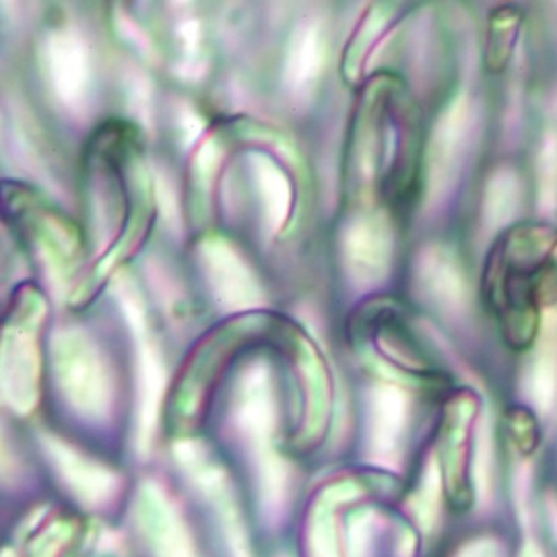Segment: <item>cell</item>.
Instances as JSON below:
<instances>
[{
  "mask_svg": "<svg viewBox=\"0 0 557 557\" xmlns=\"http://www.w3.org/2000/svg\"><path fill=\"white\" fill-rule=\"evenodd\" d=\"M52 373L65 406L87 422H103L114 406V385L103 357L87 334L59 331L52 339Z\"/></svg>",
  "mask_w": 557,
  "mask_h": 557,
  "instance_id": "obj_1",
  "label": "cell"
},
{
  "mask_svg": "<svg viewBox=\"0 0 557 557\" xmlns=\"http://www.w3.org/2000/svg\"><path fill=\"white\" fill-rule=\"evenodd\" d=\"M235 418L242 437L257 460L264 512L270 517H277L282 512L287 493V471L274 448L277 411L273 388L261 370L251 373L242 385Z\"/></svg>",
  "mask_w": 557,
  "mask_h": 557,
  "instance_id": "obj_2",
  "label": "cell"
},
{
  "mask_svg": "<svg viewBox=\"0 0 557 557\" xmlns=\"http://www.w3.org/2000/svg\"><path fill=\"white\" fill-rule=\"evenodd\" d=\"M45 304L26 295L0 337V398L18 416L32 414L39 401L38 331Z\"/></svg>",
  "mask_w": 557,
  "mask_h": 557,
  "instance_id": "obj_3",
  "label": "cell"
},
{
  "mask_svg": "<svg viewBox=\"0 0 557 557\" xmlns=\"http://www.w3.org/2000/svg\"><path fill=\"white\" fill-rule=\"evenodd\" d=\"M39 445L65 493L82 507L101 509L114 499L120 491V478L107 465L54 434H41Z\"/></svg>",
  "mask_w": 557,
  "mask_h": 557,
  "instance_id": "obj_4",
  "label": "cell"
},
{
  "mask_svg": "<svg viewBox=\"0 0 557 557\" xmlns=\"http://www.w3.org/2000/svg\"><path fill=\"white\" fill-rule=\"evenodd\" d=\"M140 532L156 557H198L188 529L165 491L146 481L136 499Z\"/></svg>",
  "mask_w": 557,
  "mask_h": 557,
  "instance_id": "obj_5",
  "label": "cell"
},
{
  "mask_svg": "<svg viewBox=\"0 0 557 557\" xmlns=\"http://www.w3.org/2000/svg\"><path fill=\"white\" fill-rule=\"evenodd\" d=\"M175 455L180 465L191 474L193 480L201 487L202 493L218 507L225 530V539L231 545L232 556L250 557L240 513L235 506L224 471L218 465L212 463L205 450L193 442H183V444L176 445Z\"/></svg>",
  "mask_w": 557,
  "mask_h": 557,
  "instance_id": "obj_6",
  "label": "cell"
},
{
  "mask_svg": "<svg viewBox=\"0 0 557 557\" xmlns=\"http://www.w3.org/2000/svg\"><path fill=\"white\" fill-rule=\"evenodd\" d=\"M408 424V401L398 388L382 386L370 401L367 451L380 467L393 468L401 454Z\"/></svg>",
  "mask_w": 557,
  "mask_h": 557,
  "instance_id": "obj_7",
  "label": "cell"
},
{
  "mask_svg": "<svg viewBox=\"0 0 557 557\" xmlns=\"http://www.w3.org/2000/svg\"><path fill=\"white\" fill-rule=\"evenodd\" d=\"M520 26L522 15L512 7L506 5L491 13L487 26V69L491 72L497 74L509 65Z\"/></svg>",
  "mask_w": 557,
  "mask_h": 557,
  "instance_id": "obj_8",
  "label": "cell"
},
{
  "mask_svg": "<svg viewBox=\"0 0 557 557\" xmlns=\"http://www.w3.org/2000/svg\"><path fill=\"white\" fill-rule=\"evenodd\" d=\"M337 499H343V494H337V490H333L330 497H323L314 506L310 525H308L310 557H341L336 519H334V506Z\"/></svg>",
  "mask_w": 557,
  "mask_h": 557,
  "instance_id": "obj_9",
  "label": "cell"
},
{
  "mask_svg": "<svg viewBox=\"0 0 557 557\" xmlns=\"http://www.w3.org/2000/svg\"><path fill=\"white\" fill-rule=\"evenodd\" d=\"M74 535V527L65 520H58L46 527L29 546V557H59Z\"/></svg>",
  "mask_w": 557,
  "mask_h": 557,
  "instance_id": "obj_10",
  "label": "cell"
},
{
  "mask_svg": "<svg viewBox=\"0 0 557 557\" xmlns=\"http://www.w3.org/2000/svg\"><path fill=\"white\" fill-rule=\"evenodd\" d=\"M491 435L487 424L481 428V435L478 438L476 454V483L478 493L483 499L490 496V468H491Z\"/></svg>",
  "mask_w": 557,
  "mask_h": 557,
  "instance_id": "obj_11",
  "label": "cell"
},
{
  "mask_svg": "<svg viewBox=\"0 0 557 557\" xmlns=\"http://www.w3.org/2000/svg\"><path fill=\"white\" fill-rule=\"evenodd\" d=\"M458 557H500V549L491 540H480L467 546Z\"/></svg>",
  "mask_w": 557,
  "mask_h": 557,
  "instance_id": "obj_12",
  "label": "cell"
},
{
  "mask_svg": "<svg viewBox=\"0 0 557 557\" xmlns=\"http://www.w3.org/2000/svg\"><path fill=\"white\" fill-rule=\"evenodd\" d=\"M548 516L549 522H552L553 533H555L557 540V500L549 499L548 500Z\"/></svg>",
  "mask_w": 557,
  "mask_h": 557,
  "instance_id": "obj_13",
  "label": "cell"
},
{
  "mask_svg": "<svg viewBox=\"0 0 557 557\" xmlns=\"http://www.w3.org/2000/svg\"><path fill=\"white\" fill-rule=\"evenodd\" d=\"M522 557H543L542 553L535 548V546H527L525 552H523Z\"/></svg>",
  "mask_w": 557,
  "mask_h": 557,
  "instance_id": "obj_14",
  "label": "cell"
},
{
  "mask_svg": "<svg viewBox=\"0 0 557 557\" xmlns=\"http://www.w3.org/2000/svg\"><path fill=\"white\" fill-rule=\"evenodd\" d=\"M0 557H18L15 555V553L12 552V549H3L2 553H0Z\"/></svg>",
  "mask_w": 557,
  "mask_h": 557,
  "instance_id": "obj_15",
  "label": "cell"
}]
</instances>
